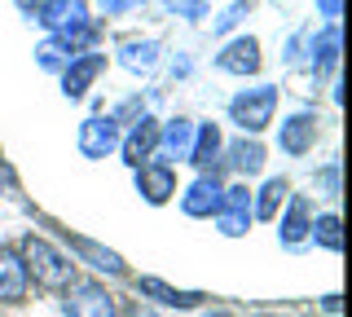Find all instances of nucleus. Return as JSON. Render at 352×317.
Listing matches in <instances>:
<instances>
[{
  "label": "nucleus",
  "instance_id": "obj_1",
  "mask_svg": "<svg viewBox=\"0 0 352 317\" xmlns=\"http://www.w3.org/2000/svg\"><path fill=\"white\" fill-rule=\"evenodd\" d=\"M22 265H27V278H36L40 287H49V291L66 287L71 273H75L71 260H66L53 243H44V238H27V243H22Z\"/></svg>",
  "mask_w": 352,
  "mask_h": 317
},
{
  "label": "nucleus",
  "instance_id": "obj_2",
  "mask_svg": "<svg viewBox=\"0 0 352 317\" xmlns=\"http://www.w3.org/2000/svg\"><path fill=\"white\" fill-rule=\"evenodd\" d=\"M273 106H278V93H273V89H256V93L234 97L229 111H234V124H242V133H260V128H269Z\"/></svg>",
  "mask_w": 352,
  "mask_h": 317
},
{
  "label": "nucleus",
  "instance_id": "obj_3",
  "mask_svg": "<svg viewBox=\"0 0 352 317\" xmlns=\"http://www.w3.org/2000/svg\"><path fill=\"white\" fill-rule=\"evenodd\" d=\"M66 313L71 317H115V300L106 295V287L84 282V287H75L66 295Z\"/></svg>",
  "mask_w": 352,
  "mask_h": 317
},
{
  "label": "nucleus",
  "instance_id": "obj_4",
  "mask_svg": "<svg viewBox=\"0 0 352 317\" xmlns=\"http://www.w3.org/2000/svg\"><path fill=\"white\" fill-rule=\"evenodd\" d=\"M27 265H22V256L18 251H9V247H0V300H9V304H18L22 295H27Z\"/></svg>",
  "mask_w": 352,
  "mask_h": 317
},
{
  "label": "nucleus",
  "instance_id": "obj_5",
  "mask_svg": "<svg viewBox=\"0 0 352 317\" xmlns=\"http://www.w3.org/2000/svg\"><path fill=\"white\" fill-rule=\"evenodd\" d=\"M141 194H146L150 203H168L172 194H176V177H172V168H163V163H141Z\"/></svg>",
  "mask_w": 352,
  "mask_h": 317
},
{
  "label": "nucleus",
  "instance_id": "obj_6",
  "mask_svg": "<svg viewBox=\"0 0 352 317\" xmlns=\"http://www.w3.org/2000/svg\"><path fill=\"white\" fill-rule=\"evenodd\" d=\"M119 146V133H115V124L110 119H88L84 124V133H80V150L88 159H102L106 150H115Z\"/></svg>",
  "mask_w": 352,
  "mask_h": 317
},
{
  "label": "nucleus",
  "instance_id": "obj_7",
  "mask_svg": "<svg viewBox=\"0 0 352 317\" xmlns=\"http://www.w3.org/2000/svg\"><path fill=\"white\" fill-rule=\"evenodd\" d=\"M260 67V45L256 40H234L225 53H220V71H229V75H251Z\"/></svg>",
  "mask_w": 352,
  "mask_h": 317
},
{
  "label": "nucleus",
  "instance_id": "obj_8",
  "mask_svg": "<svg viewBox=\"0 0 352 317\" xmlns=\"http://www.w3.org/2000/svg\"><path fill=\"white\" fill-rule=\"evenodd\" d=\"M251 221V190L247 185H238V190L225 194V212H220V229L225 234H242Z\"/></svg>",
  "mask_w": 352,
  "mask_h": 317
},
{
  "label": "nucleus",
  "instance_id": "obj_9",
  "mask_svg": "<svg viewBox=\"0 0 352 317\" xmlns=\"http://www.w3.org/2000/svg\"><path fill=\"white\" fill-rule=\"evenodd\" d=\"M154 146H159V128H154L150 119H141V124L132 128V137L124 141V159L132 163V168H141V163L154 155Z\"/></svg>",
  "mask_w": 352,
  "mask_h": 317
},
{
  "label": "nucleus",
  "instance_id": "obj_10",
  "mask_svg": "<svg viewBox=\"0 0 352 317\" xmlns=\"http://www.w3.org/2000/svg\"><path fill=\"white\" fill-rule=\"evenodd\" d=\"M106 67V58L102 53H84L80 62H71V71H66V97H80L88 84L97 80V71Z\"/></svg>",
  "mask_w": 352,
  "mask_h": 317
},
{
  "label": "nucleus",
  "instance_id": "obj_11",
  "mask_svg": "<svg viewBox=\"0 0 352 317\" xmlns=\"http://www.w3.org/2000/svg\"><path fill=\"white\" fill-rule=\"evenodd\" d=\"M44 23H49L53 31L80 27V23H84V5H80V0H53V5L44 9Z\"/></svg>",
  "mask_w": 352,
  "mask_h": 317
},
{
  "label": "nucleus",
  "instance_id": "obj_12",
  "mask_svg": "<svg viewBox=\"0 0 352 317\" xmlns=\"http://www.w3.org/2000/svg\"><path fill=\"white\" fill-rule=\"evenodd\" d=\"M141 291L154 295V300H163V304H176V309H194V304L203 300L198 291H172L168 282H159V278H146V282H141Z\"/></svg>",
  "mask_w": 352,
  "mask_h": 317
},
{
  "label": "nucleus",
  "instance_id": "obj_13",
  "mask_svg": "<svg viewBox=\"0 0 352 317\" xmlns=\"http://www.w3.org/2000/svg\"><path fill=\"white\" fill-rule=\"evenodd\" d=\"M216 207H220L216 181H198L190 190V199H185V212H190V216H207V212H216Z\"/></svg>",
  "mask_w": 352,
  "mask_h": 317
},
{
  "label": "nucleus",
  "instance_id": "obj_14",
  "mask_svg": "<svg viewBox=\"0 0 352 317\" xmlns=\"http://www.w3.org/2000/svg\"><path fill=\"white\" fill-rule=\"evenodd\" d=\"M313 119L308 115H300V119H291V124H286V133H282V146L291 150V155H300V150H308V141H313Z\"/></svg>",
  "mask_w": 352,
  "mask_h": 317
},
{
  "label": "nucleus",
  "instance_id": "obj_15",
  "mask_svg": "<svg viewBox=\"0 0 352 317\" xmlns=\"http://www.w3.org/2000/svg\"><path fill=\"white\" fill-rule=\"evenodd\" d=\"M216 146H220V133H216V128H212V124L198 128V141L190 146V159H194V163H207V159L216 155Z\"/></svg>",
  "mask_w": 352,
  "mask_h": 317
},
{
  "label": "nucleus",
  "instance_id": "obj_16",
  "mask_svg": "<svg viewBox=\"0 0 352 317\" xmlns=\"http://www.w3.org/2000/svg\"><path fill=\"white\" fill-rule=\"evenodd\" d=\"M190 137H194L190 119H176V124H168V133H163V141H168V150H181L185 159H190Z\"/></svg>",
  "mask_w": 352,
  "mask_h": 317
},
{
  "label": "nucleus",
  "instance_id": "obj_17",
  "mask_svg": "<svg viewBox=\"0 0 352 317\" xmlns=\"http://www.w3.org/2000/svg\"><path fill=\"white\" fill-rule=\"evenodd\" d=\"M313 229H317V238H322V247H330V251L344 247V238H339V216H322Z\"/></svg>",
  "mask_w": 352,
  "mask_h": 317
},
{
  "label": "nucleus",
  "instance_id": "obj_18",
  "mask_svg": "<svg viewBox=\"0 0 352 317\" xmlns=\"http://www.w3.org/2000/svg\"><path fill=\"white\" fill-rule=\"evenodd\" d=\"M75 251H84L88 260H97V269H110V273H119V269H124V265H119L115 256H110V251H102V247H93V243H84V238H80V243H75Z\"/></svg>",
  "mask_w": 352,
  "mask_h": 317
},
{
  "label": "nucleus",
  "instance_id": "obj_19",
  "mask_svg": "<svg viewBox=\"0 0 352 317\" xmlns=\"http://www.w3.org/2000/svg\"><path fill=\"white\" fill-rule=\"evenodd\" d=\"M282 194H286V185H282V181H269V185H264V199H260V207H256V212L264 216V221H269V216H273V212H278V203H282Z\"/></svg>",
  "mask_w": 352,
  "mask_h": 317
},
{
  "label": "nucleus",
  "instance_id": "obj_20",
  "mask_svg": "<svg viewBox=\"0 0 352 317\" xmlns=\"http://www.w3.org/2000/svg\"><path fill=\"white\" fill-rule=\"evenodd\" d=\"M238 163H242L247 172H256L260 163H264V150H260V146H247V141H242V146H238Z\"/></svg>",
  "mask_w": 352,
  "mask_h": 317
},
{
  "label": "nucleus",
  "instance_id": "obj_21",
  "mask_svg": "<svg viewBox=\"0 0 352 317\" xmlns=\"http://www.w3.org/2000/svg\"><path fill=\"white\" fill-rule=\"evenodd\" d=\"M304 234V203L291 207V221H286V243H295V238Z\"/></svg>",
  "mask_w": 352,
  "mask_h": 317
},
{
  "label": "nucleus",
  "instance_id": "obj_22",
  "mask_svg": "<svg viewBox=\"0 0 352 317\" xmlns=\"http://www.w3.org/2000/svg\"><path fill=\"white\" fill-rule=\"evenodd\" d=\"M154 62V45H132L128 49V67H150Z\"/></svg>",
  "mask_w": 352,
  "mask_h": 317
},
{
  "label": "nucleus",
  "instance_id": "obj_23",
  "mask_svg": "<svg viewBox=\"0 0 352 317\" xmlns=\"http://www.w3.org/2000/svg\"><path fill=\"white\" fill-rule=\"evenodd\" d=\"M102 5H106V14H124V9L141 5V0H102Z\"/></svg>",
  "mask_w": 352,
  "mask_h": 317
},
{
  "label": "nucleus",
  "instance_id": "obj_24",
  "mask_svg": "<svg viewBox=\"0 0 352 317\" xmlns=\"http://www.w3.org/2000/svg\"><path fill=\"white\" fill-rule=\"evenodd\" d=\"M322 9H326L330 18H335V14H339V0H322Z\"/></svg>",
  "mask_w": 352,
  "mask_h": 317
},
{
  "label": "nucleus",
  "instance_id": "obj_25",
  "mask_svg": "<svg viewBox=\"0 0 352 317\" xmlns=\"http://www.w3.org/2000/svg\"><path fill=\"white\" fill-rule=\"evenodd\" d=\"M212 317H234V313H212Z\"/></svg>",
  "mask_w": 352,
  "mask_h": 317
}]
</instances>
